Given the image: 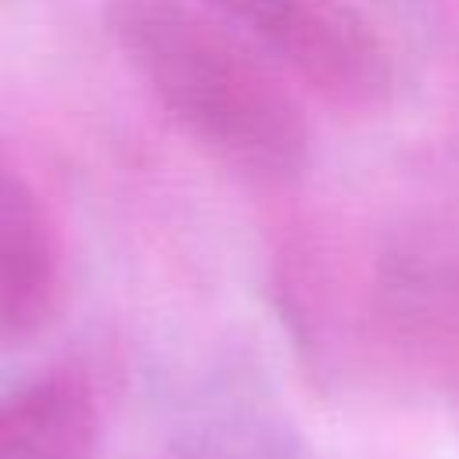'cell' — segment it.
<instances>
[{"mask_svg":"<svg viewBox=\"0 0 459 459\" xmlns=\"http://www.w3.org/2000/svg\"><path fill=\"white\" fill-rule=\"evenodd\" d=\"M61 294L57 240L32 190L0 172V344L36 337Z\"/></svg>","mask_w":459,"mask_h":459,"instance_id":"3","label":"cell"},{"mask_svg":"<svg viewBox=\"0 0 459 459\" xmlns=\"http://www.w3.org/2000/svg\"><path fill=\"white\" fill-rule=\"evenodd\" d=\"M133 68L165 111L226 165L287 179L308 161V126L283 82L201 0H111Z\"/></svg>","mask_w":459,"mask_h":459,"instance_id":"1","label":"cell"},{"mask_svg":"<svg viewBox=\"0 0 459 459\" xmlns=\"http://www.w3.org/2000/svg\"><path fill=\"white\" fill-rule=\"evenodd\" d=\"M226 25L269 50L319 97L373 108L391 86L387 50L344 0H201Z\"/></svg>","mask_w":459,"mask_h":459,"instance_id":"2","label":"cell"},{"mask_svg":"<svg viewBox=\"0 0 459 459\" xmlns=\"http://www.w3.org/2000/svg\"><path fill=\"white\" fill-rule=\"evenodd\" d=\"M75 441L72 402L36 391L0 405V459H68Z\"/></svg>","mask_w":459,"mask_h":459,"instance_id":"4","label":"cell"}]
</instances>
